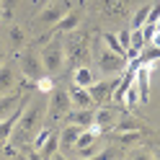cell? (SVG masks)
Masks as SVG:
<instances>
[{
    "mask_svg": "<svg viewBox=\"0 0 160 160\" xmlns=\"http://www.w3.org/2000/svg\"><path fill=\"white\" fill-rule=\"evenodd\" d=\"M44 108H47L44 98H39V96L36 98H26L23 111H21L13 132H11V139H8L18 152H21L26 145H31V137H34V132L39 129V124H42V119H44Z\"/></svg>",
    "mask_w": 160,
    "mask_h": 160,
    "instance_id": "1",
    "label": "cell"
},
{
    "mask_svg": "<svg viewBox=\"0 0 160 160\" xmlns=\"http://www.w3.org/2000/svg\"><path fill=\"white\" fill-rule=\"evenodd\" d=\"M42 47L44 49L39 54H42V62H44V72L47 75L59 72L62 65H65V42H62V34H52Z\"/></svg>",
    "mask_w": 160,
    "mask_h": 160,
    "instance_id": "2",
    "label": "cell"
},
{
    "mask_svg": "<svg viewBox=\"0 0 160 160\" xmlns=\"http://www.w3.org/2000/svg\"><path fill=\"white\" fill-rule=\"evenodd\" d=\"M62 42H65V36H62ZM65 59H70V65H85V59H88V31H78V28H72L67 36V42H65Z\"/></svg>",
    "mask_w": 160,
    "mask_h": 160,
    "instance_id": "3",
    "label": "cell"
},
{
    "mask_svg": "<svg viewBox=\"0 0 160 160\" xmlns=\"http://www.w3.org/2000/svg\"><path fill=\"white\" fill-rule=\"evenodd\" d=\"M72 108V101H70V93L67 88H52V98L47 103V111L52 122H59L62 116H67V111Z\"/></svg>",
    "mask_w": 160,
    "mask_h": 160,
    "instance_id": "4",
    "label": "cell"
},
{
    "mask_svg": "<svg viewBox=\"0 0 160 160\" xmlns=\"http://www.w3.org/2000/svg\"><path fill=\"white\" fill-rule=\"evenodd\" d=\"M119 85V75H111V78H106V80H93L91 85H88V93H91L93 98V103L98 106H103L111 101V96H114V88Z\"/></svg>",
    "mask_w": 160,
    "mask_h": 160,
    "instance_id": "5",
    "label": "cell"
},
{
    "mask_svg": "<svg viewBox=\"0 0 160 160\" xmlns=\"http://www.w3.org/2000/svg\"><path fill=\"white\" fill-rule=\"evenodd\" d=\"M21 70H23V75H26L28 80H34V83H36L42 75H47L39 49H26V52L21 54Z\"/></svg>",
    "mask_w": 160,
    "mask_h": 160,
    "instance_id": "6",
    "label": "cell"
},
{
    "mask_svg": "<svg viewBox=\"0 0 160 160\" xmlns=\"http://www.w3.org/2000/svg\"><path fill=\"white\" fill-rule=\"evenodd\" d=\"M98 67H101V72L106 78H111V75H122L124 72V67H127V59L122 54H116L111 52V49H103L101 57H98Z\"/></svg>",
    "mask_w": 160,
    "mask_h": 160,
    "instance_id": "7",
    "label": "cell"
},
{
    "mask_svg": "<svg viewBox=\"0 0 160 160\" xmlns=\"http://www.w3.org/2000/svg\"><path fill=\"white\" fill-rule=\"evenodd\" d=\"M93 5H96L98 13H103L108 18H119V16L127 13L129 0H93Z\"/></svg>",
    "mask_w": 160,
    "mask_h": 160,
    "instance_id": "8",
    "label": "cell"
},
{
    "mask_svg": "<svg viewBox=\"0 0 160 160\" xmlns=\"http://www.w3.org/2000/svg\"><path fill=\"white\" fill-rule=\"evenodd\" d=\"M65 13H67V3H52V5H47V8H42V11H39L36 21L44 23V26H54Z\"/></svg>",
    "mask_w": 160,
    "mask_h": 160,
    "instance_id": "9",
    "label": "cell"
},
{
    "mask_svg": "<svg viewBox=\"0 0 160 160\" xmlns=\"http://www.w3.org/2000/svg\"><path fill=\"white\" fill-rule=\"evenodd\" d=\"M119 122V111H114V108H108L106 103L98 108V111H93V124L101 127V132H108V129H114Z\"/></svg>",
    "mask_w": 160,
    "mask_h": 160,
    "instance_id": "10",
    "label": "cell"
},
{
    "mask_svg": "<svg viewBox=\"0 0 160 160\" xmlns=\"http://www.w3.org/2000/svg\"><path fill=\"white\" fill-rule=\"evenodd\" d=\"M67 93H70V101H72L75 108H91L93 106V98H91V93H88V88H83V85L72 83L67 88Z\"/></svg>",
    "mask_w": 160,
    "mask_h": 160,
    "instance_id": "11",
    "label": "cell"
},
{
    "mask_svg": "<svg viewBox=\"0 0 160 160\" xmlns=\"http://www.w3.org/2000/svg\"><path fill=\"white\" fill-rule=\"evenodd\" d=\"M80 132H83V127H78V124H65V129L59 132V150H75V142H78V137Z\"/></svg>",
    "mask_w": 160,
    "mask_h": 160,
    "instance_id": "12",
    "label": "cell"
},
{
    "mask_svg": "<svg viewBox=\"0 0 160 160\" xmlns=\"http://www.w3.org/2000/svg\"><path fill=\"white\" fill-rule=\"evenodd\" d=\"M72 28H80V13H78V11H67V13L52 26V31H54V34H70Z\"/></svg>",
    "mask_w": 160,
    "mask_h": 160,
    "instance_id": "13",
    "label": "cell"
},
{
    "mask_svg": "<svg viewBox=\"0 0 160 160\" xmlns=\"http://www.w3.org/2000/svg\"><path fill=\"white\" fill-rule=\"evenodd\" d=\"M59 152V132H54V129H52V134H49L47 139H44V145L42 147H39L36 150V158H54Z\"/></svg>",
    "mask_w": 160,
    "mask_h": 160,
    "instance_id": "14",
    "label": "cell"
},
{
    "mask_svg": "<svg viewBox=\"0 0 160 160\" xmlns=\"http://www.w3.org/2000/svg\"><path fill=\"white\" fill-rule=\"evenodd\" d=\"M67 124H78V127L88 129L93 124V111H91V108H75V111H67Z\"/></svg>",
    "mask_w": 160,
    "mask_h": 160,
    "instance_id": "15",
    "label": "cell"
},
{
    "mask_svg": "<svg viewBox=\"0 0 160 160\" xmlns=\"http://www.w3.org/2000/svg\"><path fill=\"white\" fill-rule=\"evenodd\" d=\"M13 83H16V67L3 62V65H0V96H3L5 91H11Z\"/></svg>",
    "mask_w": 160,
    "mask_h": 160,
    "instance_id": "16",
    "label": "cell"
},
{
    "mask_svg": "<svg viewBox=\"0 0 160 160\" xmlns=\"http://www.w3.org/2000/svg\"><path fill=\"white\" fill-rule=\"evenodd\" d=\"M18 101H21V93H3L0 96V119H5L8 114L13 111V108L18 106Z\"/></svg>",
    "mask_w": 160,
    "mask_h": 160,
    "instance_id": "17",
    "label": "cell"
},
{
    "mask_svg": "<svg viewBox=\"0 0 160 160\" xmlns=\"http://www.w3.org/2000/svg\"><path fill=\"white\" fill-rule=\"evenodd\" d=\"M93 70L91 67H88V65H78L75 67V75H72V83H78V85H83V88H88V85H91L93 83Z\"/></svg>",
    "mask_w": 160,
    "mask_h": 160,
    "instance_id": "18",
    "label": "cell"
},
{
    "mask_svg": "<svg viewBox=\"0 0 160 160\" xmlns=\"http://www.w3.org/2000/svg\"><path fill=\"white\" fill-rule=\"evenodd\" d=\"M116 129L119 132H145L147 124L137 122V119H132V116H127V119H122V122H116Z\"/></svg>",
    "mask_w": 160,
    "mask_h": 160,
    "instance_id": "19",
    "label": "cell"
},
{
    "mask_svg": "<svg viewBox=\"0 0 160 160\" xmlns=\"http://www.w3.org/2000/svg\"><path fill=\"white\" fill-rule=\"evenodd\" d=\"M8 36H11V47H13V49H23V44H26V34H23L21 26H11Z\"/></svg>",
    "mask_w": 160,
    "mask_h": 160,
    "instance_id": "20",
    "label": "cell"
},
{
    "mask_svg": "<svg viewBox=\"0 0 160 160\" xmlns=\"http://www.w3.org/2000/svg\"><path fill=\"white\" fill-rule=\"evenodd\" d=\"M147 13H150V5H139L137 13H134V18H132V28H142L145 21H147Z\"/></svg>",
    "mask_w": 160,
    "mask_h": 160,
    "instance_id": "21",
    "label": "cell"
},
{
    "mask_svg": "<svg viewBox=\"0 0 160 160\" xmlns=\"http://www.w3.org/2000/svg\"><path fill=\"white\" fill-rule=\"evenodd\" d=\"M137 59H139V62H158V59H160V47H150V49H142Z\"/></svg>",
    "mask_w": 160,
    "mask_h": 160,
    "instance_id": "22",
    "label": "cell"
},
{
    "mask_svg": "<svg viewBox=\"0 0 160 160\" xmlns=\"http://www.w3.org/2000/svg\"><path fill=\"white\" fill-rule=\"evenodd\" d=\"M103 44L111 49V52H116V54H122V57H124V49H122V44H119L116 34H106V36H103ZM124 59H127V57H124Z\"/></svg>",
    "mask_w": 160,
    "mask_h": 160,
    "instance_id": "23",
    "label": "cell"
},
{
    "mask_svg": "<svg viewBox=\"0 0 160 160\" xmlns=\"http://www.w3.org/2000/svg\"><path fill=\"white\" fill-rule=\"evenodd\" d=\"M16 3L18 0H0V13H3L5 21H11L13 13H16Z\"/></svg>",
    "mask_w": 160,
    "mask_h": 160,
    "instance_id": "24",
    "label": "cell"
},
{
    "mask_svg": "<svg viewBox=\"0 0 160 160\" xmlns=\"http://www.w3.org/2000/svg\"><path fill=\"white\" fill-rule=\"evenodd\" d=\"M98 152H101V147H98L96 142L85 145L83 150H78V158H98Z\"/></svg>",
    "mask_w": 160,
    "mask_h": 160,
    "instance_id": "25",
    "label": "cell"
},
{
    "mask_svg": "<svg viewBox=\"0 0 160 160\" xmlns=\"http://www.w3.org/2000/svg\"><path fill=\"white\" fill-rule=\"evenodd\" d=\"M34 85H36L42 93H52V88H54V83H52V78H49V75H42V78H39Z\"/></svg>",
    "mask_w": 160,
    "mask_h": 160,
    "instance_id": "26",
    "label": "cell"
},
{
    "mask_svg": "<svg viewBox=\"0 0 160 160\" xmlns=\"http://www.w3.org/2000/svg\"><path fill=\"white\" fill-rule=\"evenodd\" d=\"M116 39H119V44H122V49H124V57H127V49H129V39H132V28H122V31L116 34Z\"/></svg>",
    "mask_w": 160,
    "mask_h": 160,
    "instance_id": "27",
    "label": "cell"
},
{
    "mask_svg": "<svg viewBox=\"0 0 160 160\" xmlns=\"http://www.w3.org/2000/svg\"><path fill=\"white\" fill-rule=\"evenodd\" d=\"M142 134H145V132H127V134H119V142H122L124 147H127V145H134Z\"/></svg>",
    "mask_w": 160,
    "mask_h": 160,
    "instance_id": "28",
    "label": "cell"
},
{
    "mask_svg": "<svg viewBox=\"0 0 160 160\" xmlns=\"http://www.w3.org/2000/svg\"><path fill=\"white\" fill-rule=\"evenodd\" d=\"M98 158L106 160V158H122V155H119V150H116V147H108V150H101V152H98Z\"/></svg>",
    "mask_w": 160,
    "mask_h": 160,
    "instance_id": "29",
    "label": "cell"
},
{
    "mask_svg": "<svg viewBox=\"0 0 160 160\" xmlns=\"http://www.w3.org/2000/svg\"><path fill=\"white\" fill-rule=\"evenodd\" d=\"M150 44H152V47H160V26L155 28V34H152V39H150Z\"/></svg>",
    "mask_w": 160,
    "mask_h": 160,
    "instance_id": "30",
    "label": "cell"
},
{
    "mask_svg": "<svg viewBox=\"0 0 160 160\" xmlns=\"http://www.w3.org/2000/svg\"><path fill=\"white\" fill-rule=\"evenodd\" d=\"M3 62H5V49L0 47V65H3Z\"/></svg>",
    "mask_w": 160,
    "mask_h": 160,
    "instance_id": "31",
    "label": "cell"
},
{
    "mask_svg": "<svg viewBox=\"0 0 160 160\" xmlns=\"http://www.w3.org/2000/svg\"><path fill=\"white\" fill-rule=\"evenodd\" d=\"M152 158H155V160H160V147L155 150V155H152Z\"/></svg>",
    "mask_w": 160,
    "mask_h": 160,
    "instance_id": "32",
    "label": "cell"
},
{
    "mask_svg": "<svg viewBox=\"0 0 160 160\" xmlns=\"http://www.w3.org/2000/svg\"><path fill=\"white\" fill-rule=\"evenodd\" d=\"M158 26H160V18H158Z\"/></svg>",
    "mask_w": 160,
    "mask_h": 160,
    "instance_id": "33",
    "label": "cell"
}]
</instances>
